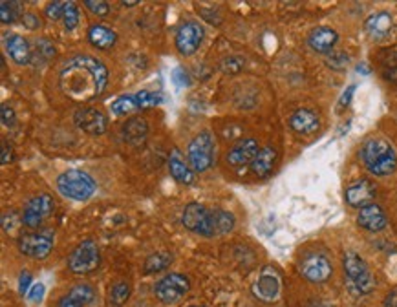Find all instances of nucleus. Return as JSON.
Masks as SVG:
<instances>
[{
  "label": "nucleus",
  "instance_id": "nucleus-1",
  "mask_svg": "<svg viewBox=\"0 0 397 307\" xmlns=\"http://www.w3.org/2000/svg\"><path fill=\"white\" fill-rule=\"evenodd\" d=\"M108 82V70L99 59L77 55L70 59L61 72V87L73 99H94L101 96Z\"/></svg>",
  "mask_w": 397,
  "mask_h": 307
},
{
  "label": "nucleus",
  "instance_id": "nucleus-2",
  "mask_svg": "<svg viewBox=\"0 0 397 307\" xmlns=\"http://www.w3.org/2000/svg\"><path fill=\"white\" fill-rule=\"evenodd\" d=\"M359 158L370 174L384 178L396 172L397 154L394 147L383 137H370L359 150Z\"/></svg>",
  "mask_w": 397,
  "mask_h": 307
},
{
  "label": "nucleus",
  "instance_id": "nucleus-3",
  "mask_svg": "<svg viewBox=\"0 0 397 307\" xmlns=\"http://www.w3.org/2000/svg\"><path fill=\"white\" fill-rule=\"evenodd\" d=\"M342 267H345L346 285H348L349 293L355 294V297L372 293L373 287H375V278H373L368 264L357 253H354V250L346 253L345 260H342Z\"/></svg>",
  "mask_w": 397,
  "mask_h": 307
},
{
  "label": "nucleus",
  "instance_id": "nucleus-4",
  "mask_svg": "<svg viewBox=\"0 0 397 307\" xmlns=\"http://www.w3.org/2000/svg\"><path fill=\"white\" fill-rule=\"evenodd\" d=\"M57 188L64 197H70L73 202H87L88 197L96 192V181L90 174L79 168H72L62 172L57 178Z\"/></svg>",
  "mask_w": 397,
  "mask_h": 307
},
{
  "label": "nucleus",
  "instance_id": "nucleus-5",
  "mask_svg": "<svg viewBox=\"0 0 397 307\" xmlns=\"http://www.w3.org/2000/svg\"><path fill=\"white\" fill-rule=\"evenodd\" d=\"M189 163L194 172H205L215 161V141L209 132H200L187 149Z\"/></svg>",
  "mask_w": 397,
  "mask_h": 307
},
{
  "label": "nucleus",
  "instance_id": "nucleus-6",
  "mask_svg": "<svg viewBox=\"0 0 397 307\" xmlns=\"http://www.w3.org/2000/svg\"><path fill=\"white\" fill-rule=\"evenodd\" d=\"M182 223L185 229L200 236H216L215 211H209L200 203H189L183 209Z\"/></svg>",
  "mask_w": 397,
  "mask_h": 307
},
{
  "label": "nucleus",
  "instance_id": "nucleus-7",
  "mask_svg": "<svg viewBox=\"0 0 397 307\" xmlns=\"http://www.w3.org/2000/svg\"><path fill=\"white\" fill-rule=\"evenodd\" d=\"M101 253L96 241L85 240L77 245L68 256V269L73 274H88L99 267Z\"/></svg>",
  "mask_w": 397,
  "mask_h": 307
},
{
  "label": "nucleus",
  "instance_id": "nucleus-8",
  "mask_svg": "<svg viewBox=\"0 0 397 307\" xmlns=\"http://www.w3.org/2000/svg\"><path fill=\"white\" fill-rule=\"evenodd\" d=\"M191 283L180 273H171L163 276L156 285H154V294L159 302L163 304H176L180 302L187 293H189Z\"/></svg>",
  "mask_w": 397,
  "mask_h": 307
},
{
  "label": "nucleus",
  "instance_id": "nucleus-9",
  "mask_svg": "<svg viewBox=\"0 0 397 307\" xmlns=\"http://www.w3.org/2000/svg\"><path fill=\"white\" fill-rule=\"evenodd\" d=\"M298 271H301V274L308 282L324 283L331 278L333 267H331V262L324 255L310 253V255H306L301 260Z\"/></svg>",
  "mask_w": 397,
  "mask_h": 307
},
{
  "label": "nucleus",
  "instance_id": "nucleus-10",
  "mask_svg": "<svg viewBox=\"0 0 397 307\" xmlns=\"http://www.w3.org/2000/svg\"><path fill=\"white\" fill-rule=\"evenodd\" d=\"M53 209V200L48 194H38V196L31 197L24 207V212H22V223L26 227H31V229H37L52 216Z\"/></svg>",
  "mask_w": 397,
  "mask_h": 307
},
{
  "label": "nucleus",
  "instance_id": "nucleus-11",
  "mask_svg": "<svg viewBox=\"0 0 397 307\" xmlns=\"http://www.w3.org/2000/svg\"><path fill=\"white\" fill-rule=\"evenodd\" d=\"M19 250L24 256L35 260H43L52 253L53 249V238L44 232H29V234H22L17 241Z\"/></svg>",
  "mask_w": 397,
  "mask_h": 307
},
{
  "label": "nucleus",
  "instance_id": "nucleus-12",
  "mask_svg": "<svg viewBox=\"0 0 397 307\" xmlns=\"http://www.w3.org/2000/svg\"><path fill=\"white\" fill-rule=\"evenodd\" d=\"M280 285H282V280H280V274H278L277 269L266 267L260 273L259 280L254 282L253 294L266 304L275 302L278 294H280Z\"/></svg>",
  "mask_w": 397,
  "mask_h": 307
},
{
  "label": "nucleus",
  "instance_id": "nucleus-13",
  "mask_svg": "<svg viewBox=\"0 0 397 307\" xmlns=\"http://www.w3.org/2000/svg\"><path fill=\"white\" fill-rule=\"evenodd\" d=\"M203 28L200 26V22H192V20H187L180 26L176 33V48L178 52L189 57L192 53L200 48L201 40H203Z\"/></svg>",
  "mask_w": 397,
  "mask_h": 307
},
{
  "label": "nucleus",
  "instance_id": "nucleus-14",
  "mask_svg": "<svg viewBox=\"0 0 397 307\" xmlns=\"http://www.w3.org/2000/svg\"><path fill=\"white\" fill-rule=\"evenodd\" d=\"M75 125L81 130H85L90 135H101L105 134L108 128V119L103 112L97 108H79L73 115Z\"/></svg>",
  "mask_w": 397,
  "mask_h": 307
},
{
  "label": "nucleus",
  "instance_id": "nucleus-15",
  "mask_svg": "<svg viewBox=\"0 0 397 307\" xmlns=\"http://www.w3.org/2000/svg\"><path fill=\"white\" fill-rule=\"evenodd\" d=\"M375 187L373 183L368 179H359V181H354L345 190V200L349 207H355V209H363L366 205H372L373 200H375Z\"/></svg>",
  "mask_w": 397,
  "mask_h": 307
},
{
  "label": "nucleus",
  "instance_id": "nucleus-16",
  "mask_svg": "<svg viewBox=\"0 0 397 307\" xmlns=\"http://www.w3.org/2000/svg\"><path fill=\"white\" fill-rule=\"evenodd\" d=\"M357 225L361 229L368 230V232H381V230L387 229L388 220L384 211L379 205L372 203V205L363 207L357 214Z\"/></svg>",
  "mask_w": 397,
  "mask_h": 307
},
{
  "label": "nucleus",
  "instance_id": "nucleus-17",
  "mask_svg": "<svg viewBox=\"0 0 397 307\" xmlns=\"http://www.w3.org/2000/svg\"><path fill=\"white\" fill-rule=\"evenodd\" d=\"M260 152L259 143L253 137H247V140H242L233 147V149L227 152V163L233 165V167H242V165L253 163L257 154Z\"/></svg>",
  "mask_w": 397,
  "mask_h": 307
},
{
  "label": "nucleus",
  "instance_id": "nucleus-18",
  "mask_svg": "<svg viewBox=\"0 0 397 307\" xmlns=\"http://www.w3.org/2000/svg\"><path fill=\"white\" fill-rule=\"evenodd\" d=\"M337 43H339V35L335 29L328 28V26H319L308 37L310 48L317 53H330L335 48Z\"/></svg>",
  "mask_w": 397,
  "mask_h": 307
},
{
  "label": "nucleus",
  "instance_id": "nucleus-19",
  "mask_svg": "<svg viewBox=\"0 0 397 307\" xmlns=\"http://www.w3.org/2000/svg\"><path fill=\"white\" fill-rule=\"evenodd\" d=\"M289 126L293 132H297L301 135H310L319 130L321 126V117L317 115V112L310 110V108H301L289 117Z\"/></svg>",
  "mask_w": 397,
  "mask_h": 307
},
{
  "label": "nucleus",
  "instance_id": "nucleus-20",
  "mask_svg": "<svg viewBox=\"0 0 397 307\" xmlns=\"http://www.w3.org/2000/svg\"><path fill=\"white\" fill-rule=\"evenodd\" d=\"M394 28V20H392V15L387 13V11H377V13H373L372 17L366 19L364 22V29H366V33L370 35L372 38L375 40H381V38L387 37Z\"/></svg>",
  "mask_w": 397,
  "mask_h": 307
},
{
  "label": "nucleus",
  "instance_id": "nucleus-21",
  "mask_svg": "<svg viewBox=\"0 0 397 307\" xmlns=\"http://www.w3.org/2000/svg\"><path fill=\"white\" fill-rule=\"evenodd\" d=\"M6 50L10 53V57L20 66H24L31 61V50H29L28 40L20 35H6Z\"/></svg>",
  "mask_w": 397,
  "mask_h": 307
},
{
  "label": "nucleus",
  "instance_id": "nucleus-22",
  "mask_svg": "<svg viewBox=\"0 0 397 307\" xmlns=\"http://www.w3.org/2000/svg\"><path fill=\"white\" fill-rule=\"evenodd\" d=\"M168 170H171V176H173L178 183H182V185H192V183L196 181L194 170L187 167L178 150H173L171 158H168Z\"/></svg>",
  "mask_w": 397,
  "mask_h": 307
},
{
  "label": "nucleus",
  "instance_id": "nucleus-23",
  "mask_svg": "<svg viewBox=\"0 0 397 307\" xmlns=\"http://www.w3.org/2000/svg\"><path fill=\"white\" fill-rule=\"evenodd\" d=\"M275 161H277V150L273 147H264L260 149V152L257 154V158L251 163V172L259 178H266L275 167Z\"/></svg>",
  "mask_w": 397,
  "mask_h": 307
},
{
  "label": "nucleus",
  "instance_id": "nucleus-24",
  "mask_svg": "<svg viewBox=\"0 0 397 307\" xmlns=\"http://www.w3.org/2000/svg\"><path fill=\"white\" fill-rule=\"evenodd\" d=\"M121 132H123L124 141H129V143L132 144H139L147 137V134H149V125H147V121L141 119V117H132V119L124 123Z\"/></svg>",
  "mask_w": 397,
  "mask_h": 307
},
{
  "label": "nucleus",
  "instance_id": "nucleus-25",
  "mask_svg": "<svg viewBox=\"0 0 397 307\" xmlns=\"http://www.w3.org/2000/svg\"><path fill=\"white\" fill-rule=\"evenodd\" d=\"M88 40H90L94 48L110 50L115 44V40H117V37H115L114 31L106 28V26L96 24L88 29Z\"/></svg>",
  "mask_w": 397,
  "mask_h": 307
},
{
  "label": "nucleus",
  "instance_id": "nucleus-26",
  "mask_svg": "<svg viewBox=\"0 0 397 307\" xmlns=\"http://www.w3.org/2000/svg\"><path fill=\"white\" fill-rule=\"evenodd\" d=\"M173 255L171 253H156V255H150L149 258L145 260L143 264V271L145 274H152V273H161L165 269L171 267L173 264Z\"/></svg>",
  "mask_w": 397,
  "mask_h": 307
},
{
  "label": "nucleus",
  "instance_id": "nucleus-27",
  "mask_svg": "<svg viewBox=\"0 0 397 307\" xmlns=\"http://www.w3.org/2000/svg\"><path fill=\"white\" fill-rule=\"evenodd\" d=\"M110 110L114 112L115 115H127V114H132V112L139 110V105H138V99H136V93L134 96H121L117 97L114 103H112Z\"/></svg>",
  "mask_w": 397,
  "mask_h": 307
},
{
  "label": "nucleus",
  "instance_id": "nucleus-28",
  "mask_svg": "<svg viewBox=\"0 0 397 307\" xmlns=\"http://www.w3.org/2000/svg\"><path fill=\"white\" fill-rule=\"evenodd\" d=\"M130 293H132V289H130L129 282L114 283L110 289V304L115 307L123 306V304L130 298Z\"/></svg>",
  "mask_w": 397,
  "mask_h": 307
},
{
  "label": "nucleus",
  "instance_id": "nucleus-29",
  "mask_svg": "<svg viewBox=\"0 0 397 307\" xmlns=\"http://www.w3.org/2000/svg\"><path fill=\"white\" fill-rule=\"evenodd\" d=\"M68 294L75 298L77 302L82 304V306H88V304L94 302V298H96V291H94L88 283H79V285L70 289V293Z\"/></svg>",
  "mask_w": 397,
  "mask_h": 307
},
{
  "label": "nucleus",
  "instance_id": "nucleus-30",
  "mask_svg": "<svg viewBox=\"0 0 397 307\" xmlns=\"http://www.w3.org/2000/svg\"><path fill=\"white\" fill-rule=\"evenodd\" d=\"M62 24L68 31L77 28L79 24V10L73 2H64V10H62Z\"/></svg>",
  "mask_w": 397,
  "mask_h": 307
},
{
  "label": "nucleus",
  "instance_id": "nucleus-31",
  "mask_svg": "<svg viewBox=\"0 0 397 307\" xmlns=\"http://www.w3.org/2000/svg\"><path fill=\"white\" fill-rule=\"evenodd\" d=\"M136 99H138L139 110L154 108V106H158L159 103H161V96H159V93H156V91H149V90L138 91V93H136Z\"/></svg>",
  "mask_w": 397,
  "mask_h": 307
},
{
  "label": "nucleus",
  "instance_id": "nucleus-32",
  "mask_svg": "<svg viewBox=\"0 0 397 307\" xmlns=\"http://www.w3.org/2000/svg\"><path fill=\"white\" fill-rule=\"evenodd\" d=\"M15 6L19 4L17 2H8V0L0 2V20L4 24H13L17 17H19V8H15Z\"/></svg>",
  "mask_w": 397,
  "mask_h": 307
},
{
  "label": "nucleus",
  "instance_id": "nucleus-33",
  "mask_svg": "<svg viewBox=\"0 0 397 307\" xmlns=\"http://www.w3.org/2000/svg\"><path fill=\"white\" fill-rule=\"evenodd\" d=\"M85 6L97 17H105L110 13V6L108 2H101V0H85Z\"/></svg>",
  "mask_w": 397,
  "mask_h": 307
},
{
  "label": "nucleus",
  "instance_id": "nucleus-34",
  "mask_svg": "<svg viewBox=\"0 0 397 307\" xmlns=\"http://www.w3.org/2000/svg\"><path fill=\"white\" fill-rule=\"evenodd\" d=\"M0 117H2V125L8 126V128H13L15 123H17V115H15V110L8 105L2 106V110H0Z\"/></svg>",
  "mask_w": 397,
  "mask_h": 307
},
{
  "label": "nucleus",
  "instance_id": "nucleus-35",
  "mask_svg": "<svg viewBox=\"0 0 397 307\" xmlns=\"http://www.w3.org/2000/svg\"><path fill=\"white\" fill-rule=\"evenodd\" d=\"M222 70L227 73H238L240 70H242V61L236 57L225 59L224 63H222Z\"/></svg>",
  "mask_w": 397,
  "mask_h": 307
},
{
  "label": "nucleus",
  "instance_id": "nucleus-36",
  "mask_svg": "<svg viewBox=\"0 0 397 307\" xmlns=\"http://www.w3.org/2000/svg\"><path fill=\"white\" fill-rule=\"evenodd\" d=\"M62 10H64V2H52V4H48V8H46V15L53 20H62Z\"/></svg>",
  "mask_w": 397,
  "mask_h": 307
},
{
  "label": "nucleus",
  "instance_id": "nucleus-37",
  "mask_svg": "<svg viewBox=\"0 0 397 307\" xmlns=\"http://www.w3.org/2000/svg\"><path fill=\"white\" fill-rule=\"evenodd\" d=\"M346 63H348V55L342 52L331 53V57L328 59V64H330L331 68H342Z\"/></svg>",
  "mask_w": 397,
  "mask_h": 307
},
{
  "label": "nucleus",
  "instance_id": "nucleus-38",
  "mask_svg": "<svg viewBox=\"0 0 397 307\" xmlns=\"http://www.w3.org/2000/svg\"><path fill=\"white\" fill-rule=\"evenodd\" d=\"M173 79L178 87H189V84H191V82H189V75H187L183 68H174Z\"/></svg>",
  "mask_w": 397,
  "mask_h": 307
},
{
  "label": "nucleus",
  "instance_id": "nucleus-39",
  "mask_svg": "<svg viewBox=\"0 0 397 307\" xmlns=\"http://www.w3.org/2000/svg\"><path fill=\"white\" fill-rule=\"evenodd\" d=\"M29 283H31V274L28 271H22L19 276V293L28 294L29 293Z\"/></svg>",
  "mask_w": 397,
  "mask_h": 307
},
{
  "label": "nucleus",
  "instance_id": "nucleus-40",
  "mask_svg": "<svg viewBox=\"0 0 397 307\" xmlns=\"http://www.w3.org/2000/svg\"><path fill=\"white\" fill-rule=\"evenodd\" d=\"M22 24H24L28 29H37L41 28V19L34 13H26L22 15Z\"/></svg>",
  "mask_w": 397,
  "mask_h": 307
},
{
  "label": "nucleus",
  "instance_id": "nucleus-41",
  "mask_svg": "<svg viewBox=\"0 0 397 307\" xmlns=\"http://www.w3.org/2000/svg\"><path fill=\"white\" fill-rule=\"evenodd\" d=\"M43 297H44V285H43V283H35L34 287L29 289L28 298L31 300V302H41V300H43Z\"/></svg>",
  "mask_w": 397,
  "mask_h": 307
},
{
  "label": "nucleus",
  "instance_id": "nucleus-42",
  "mask_svg": "<svg viewBox=\"0 0 397 307\" xmlns=\"http://www.w3.org/2000/svg\"><path fill=\"white\" fill-rule=\"evenodd\" d=\"M354 91H355V84H352V87L346 88V91L342 93V97H340V101H339L340 112H342V108H345V106L349 105V101H352V96H354Z\"/></svg>",
  "mask_w": 397,
  "mask_h": 307
},
{
  "label": "nucleus",
  "instance_id": "nucleus-43",
  "mask_svg": "<svg viewBox=\"0 0 397 307\" xmlns=\"http://www.w3.org/2000/svg\"><path fill=\"white\" fill-rule=\"evenodd\" d=\"M2 165H8L13 161V150H11V147H8V143L6 141H2Z\"/></svg>",
  "mask_w": 397,
  "mask_h": 307
},
{
  "label": "nucleus",
  "instance_id": "nucleus-44",
  "mask_svg": "<svg viewBox=\"0 0 397 307\" xmlns=\"http://www.w3.org/2000/svg\"><path fill=\"white\" fill-rule=\"evenodd\" d=\"M59 307H85V306L77 302L75 298H72L70 294H66V297H62L61 300H59Z\"/></svg>",
  "mask_w": 397,
  "mask_h": 307
},
{
  "label": "nucleus",
  "instance_id": "nucleus-45",
  "mask_svg": "<svg viewBox=\"0 0 397 307\" xmlns=\"http://www.w3.org/2000/svg\"><path fill=\"white\" fill-rule=\"evenodd\" d=\"M384 307H397V287L384 297Z\"/></svg>",
  "mask_w": 397,
  "mask_h": 307
},
{
  "label": "nucleus",
  "instance_id": "nucleus-46",
  "mask_svg": "<svg viewBox=\"0 0 397 307\" xmlns=\"http://www.w3.org/2000/svg\"><path fill=\"white\" fill-rule=\"evenodd\" d=\"M121 6H124V8H127V6H138V2H136V0H132V2H127V0H124V2H121Z\"/></svg>",
  "mask_w": 397,
  "mask_h": 307
},
{
  "label": "nucleus",
  "instance_id": "nucleus-47",
  "mask_svg": "<svg viewBox=\"0 0 397 307\" xmlns=\"http://www.w3.org/2000/svg\"><path fill=\"white\" fill-rule=\"evenodd\" d=\"M191 307H200V306H191Z\"/></svg>",
  "mask_w": 397,
  "mask_h": 307
}]
</instances>
